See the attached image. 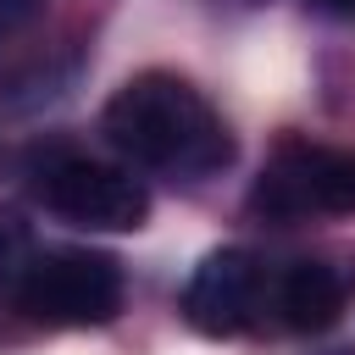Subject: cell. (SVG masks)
Masks as SVG:
<instances>
[{
    "mask_svg": "<svg viewBox=\"0 0 355 355\" xmlns=\"http://www.w3.org/2000/svg\"><path fill=\"white\" fill-rule=\"evenodd\" d=\"M100 133L133 166L166 172V178H205V172L233 161V139H227L222 116L178 72H139V78H128L105 100Z\"/></svg>",
    "mask_w": 355,
    "mask_h": 355,
    "instance_id": "1",
    "label": "cell"
},
{
    "mask_svg": "<svg viewBox=\"0 0 355 355\" xmlns=\"http://www.w3.org/2000/svg\"><path fill=\"white\" fill-rule=\"evenodd\" d=\"M122 266L100 250H44L17 283L22 316L44 327H105L122 311Z\"/></svg>",
    "mask_w": 355,
    "mask_h": 355,
    "instance_id": "2",
    "label": "cell"
},
{
    "mask_svg": "<svg viewBox=\"0 0 355 355\" xmlns=\"http://www.w3.org/2000/svg\"><path fill=\"white\" fill-rule=\"evenodd\" d=\"M250 211L266 222L355 216V150L338 144H283L250 189Z\"/></svg>",
    "mask_w": 355,
    "mask_h": 355,
    "instance_id": "3",
    "label": "cell"
},
{
    "mask_svg": "<svg viewBox=\"0 0 355 355\" xmlns=\"http://www.w3.org/2000/svg\"><path fill=\"white\" fill-rule=\"evenodd\" d=\"M33 194L50 216L94 233H128V227H144L150 216V189L128 166H111L94 155H50L33 172Z\"/></svg>",
    "mask_w": 355,
    "mask_h": 355,
    "instance_id": "4",
    "label": "cell"
},
{
    "mask_svg": "<svg viewBox=\"0 0 355 355\" xmlns=\"http://www.w3.org/2000/svg\"><path fill=\"white\" fill-rule=\"evenodd\" d=\"M266 266L250 250H211L183 283V322L205 338H233L266 311Z\"/></svg>",
    "mask_w": 355,
    "mask_h": 355,
    "instance_id": "5",
    "label": "cell"
},
{
    "mask_svg": "<svg viewBox=\"0 0 355 355\" xmlns=\"http://www.w3.org/2000/svg\"><path fill=\"white\" fill-rule=\"evenodd\" d=\"M349 288H355V277L344 266H333V261H294L277 277L272 305H277L283 327H294V333H327L344 316Z\"/></svg>",
    "mask_w": 355,
    "mask_h": 355,
    "instance_id": "6",
    "label": "cell"
},
{
    "mask_svg": "<svg viewBox=\"0 0 355 355\" xmlns=\"http://www.w3.org/2000/svg\"><path fill=\"white\" fill-rule=\"evenodd\" d=\"M28 266H33V227L17 211H0V294H17Z\"/></svg>",
    "mask_w": 355,
    "mask_h": 355,
    "instance_id": "7",
    "label": "cell"
},
{
    "mask_svg": "<svg viewBox=\"0 0 355 355\" xmlns=\"http://www.w3.org/2000/svg\"><path fill=\"white\" fill-rule=\"evenodd\" d=\"M39 11H44V0H0V44H11Z\"/></svg>",
    "mask_w": 355,
    "mask_h": 355,
    "instance_id": "8",
    "label": "cell"
},
{
    "mask_svg": "<svg viewBox=\"0 0 355 355\" xmlns=\"http://www.w3.org/2000/svg\"><path fill=\"white\" fill-rule=\"evenodd\" d=\"M322 11H355V0H316Z\"/></svg>",
    "mask_w": 355,
    "mask_h": 355,
    "instance_id": "9",
    "label": "cell"
},
{
    "mask_svg": "<svg viewBox=\"0 0 355 355\" xmlns=\"http://www.w3.org/2000/svg\"><path fill=\"white\" fill-rule=\"evenodd\" d=\"M327 355H355V349H327Z\"/></svg>",
    "mask_w": 355,
    "mask_h": 355,
    "instance_id": "10",
    "label": "cell"
}]
</instances>
